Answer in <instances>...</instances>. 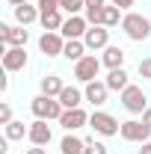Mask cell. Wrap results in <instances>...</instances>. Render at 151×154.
Listing matches in <instances>:
<instances>
[{
    "mask_svg": "<svg viewBox=\"0 0 151 154\" xmlns=\"http://www.w3.org/2000/svg\"><path fill=\"white\" fill-rule=\"evenodd\" d=\"M125 48H119V45H107L104 48V54H101V62L107 65V68H125Z\"/></svg>",
    "mask_w": 151,
    "mask_h": 154,
    "instance_id": "cell-16",
    "label": "cell"
},
{
    "mask_svg": "<svg viewBox=\"0 0 151 154\" xmlns=\"http://www.w3.org/2000/svg\"><path fill=\"white\" fill-rule=\"evenodd\" d=\"M39 24L45 27V33H59V30H62V24H65L62 9H57V12H45V15L39 18Z\"/></svg>",
    "mask_w": 151,
    "mask_h": 154,
    "instance_id": "cell-21",
    "label": "cell"
},
{
    "mask_svg": "<svg viewBox=\"0 0 151 154\" xmlns=\"http://www.w3.org/2000/svg\"><path fill=\"white\" fill-rule=\"evenodd\" d=\"M12 15H15V24H21V27H30V24H36V21L42 18L39 6H30V3L15 6V9H12Z\"/></svg>",
    "mask_w": 151,
    "mask_h": 154,
    "instance_id": "cell-17",
    "label": "cell"
},
{
    "mask_svg": "<svg viewBox=\"0 0 151 154\" xmlns=\"http://www.w3.org/2000/svg\"><path fill=\"white\" fill-rule=\"evenodd\" d=\"M36 6H39L42 15H45V12H57V9H59V0H39Z\"/></svg>",
    "mask_w": 151,
    "mask_h": 154,
    "instance_id": "cell-27",
    "label": "cell"
},
{
    "mask_svg": "<svg viewBox=\"0 0 151 154\" xmlns=\"http://www.w3.org/2000/svg\"><path fill=\"white\" fill-rule=\"evenodd\" d=\"M142 122H145V125H148V128H151V107H148V110H145V113H142Z\"/></svg>",
    "mask_w": 151,
    "mask_h": 154,
    "instance_id": "cell-34",
    "label": "cell"
},
{
    "mask_svg": "<svg viewBox=\"0 0 151 154\" xmlns=\"http://www.w3.org/2000/svg\"><path fill=\"white\" fill-rule=\"evenodd\" d=\"M3 136H6L9 142H18L24 136H30V125H24V122H9V125H3Z\"/></svg>",
    "mask_w": 151,
    "mask_h": 154,
    "instance_id": "cell-23",
    "label": "cell"
},
{
    "mask_svg": "<svg viewBox=\"0 0 151 154\" xmlns=\"http://www.w3.org/2000/svg\"><path fill=\"white\" fill-rule=\"evenodd\" d=\"M30 145H51V139H54V131H51V125L45 122V119H36V122H30Z\"/></svg>",
    "mask_w": 151,
    "mask_h": 154,
    "instance_id": "cell-13",
    "label": "cell"
},
{
    "mask_svg": "<svg viewBox=\"0 0 151 154\" xmlns=\"http://www.w3.org/2000/svg\"><path fill=\"white\" fill-rule=\"evenodd\" d=\"M136 151H139V154H151V139H148V142H142Z\"/></svg>",
    "mask_w": 151,
    "mask_h": 154,
    "instance_id": "cell-33",
    "label": "cell"
},
{
    "mask_svg": "<svg viewBox=\"0 0 151 154\" xmlns=\"http://www.w3.org/2000/svg\"><path fill=\"white\" fill-rule=\"evenodd\" d=\"M24 154H48V148L45 145H33V148H27Z\"/></svg>",
    "mask_w": 151,
    "mask_h": 154,
    "instance_id": "cell-32",
    "label": "cell"
},
{
    "mask_svg": "<svg viewBox=\"0 0 151 154\" xmlns=\"http://www.w3.org/2000/svg\"><path fill=\"white\" fill-rule=\"evenodd\" d=\"M59 151L62 154H86V139H80L74 134H65L59 142Z\"/></svg>",
    "mask_w": 151,
    "mask_h": 154,
    "instance_id": "cell-20",
    "label": "cell"
},
{
    "mask_svg": "<svg viewBox=\"0 0 151 154\" xmlns=\"http://www.w3.org/2000/svg\"><path fill=\"white\" fill-rule=\"evenodd\" d=\"M104 6H107V0H86V9H104Z\"/></svg>",
    "mask_w": 151,
    "mask_h": 154,
    "instance_id": "cell-31",
    "label": "cell"
},
{
    "mask_svg": "<svg viewBox=\"0 0 151 154\" xmlns=\"http://www.w3.org/2000/svg\"><path fill=\"white\" fill-rule=\"evenodd\" d=\"M122 18H125V15H122V9L113 6V3H107V6H104V21H101V24H104V27H119Z\"/></svg>",
    "mask_w": 151,
    "mask_h": 154,
    "instance_id": "cell-24",
    "label": "cell"
},
{
    "mask_svg": "<svg viewBox=\"0 0 151 154\" xmlns=\"http://www.w3.org/2000/svg\"><path fill=\"white\" fill-rule=\"evenodd\" d=\"M59 9L68 12V15H80L86 9V0H59Z\"/></svg>",
    "mask_w": 151,
    "mask_h": 154,
    "instance_id": "cell-25",
    "label": "cell"
},
{
    "mask_svg": "<svg viewBox=\"0 0 151 154\" xmlns=\"http://www.w3.org/2000/svg\"><path fill=\"white\" fill-rule=\"evenodd\" d=\"M110 3H113V6H119L122 12H128V9H131V6L136 3V0H110Z\"/></svg>",
    "mask_w": 151,
    "mask_h": 154,
    "instance_id": "cell-30",
    "label": "cell"
},
{
    "mask_svg": "<svg viewBox=\"0 0 151 154\" xmlns=\"http://www.w3.org/2000/svg\"><path fill=\"white\" fill-rule=\"evenodd\" d=\"M39 51H42L45 57H62V51H65L62 33H42V36H39Z\"/></svg>",
    "mask_w": 151,
    "mask_h": 154,
    "instance_id": "cell-9",
    "label": "cell"
},
{
    "mask_svg": "<svg viewBox=\"0 0 151 154\" xmlns=\"http://www.w3.org/2000/svg\"><path fill=\"white\" fill-rule=\"evenodd\" d=\"M101 65H104L101 57L86 54L80 62H74V77L80 80V83H92V80H98V74H101Z\"/></svg>",
    "mask_w": 151,
    "mask_h": 154,
    "instance_id": "cell-5",
    "label": "cell"
},
{
    "mask_svg": "<svg viewBox=\"0 0 151 154\" xmlns=\"http://www.w3.org/2000/svg\"><path fill=\"white\" fill-rule=\"evenodd\" d=\"M83 101H86V95H83L77 86H65V89L59 92V104H62L65 110H77Z\"/></svg>",
    "mask_w": 151,
    "mask_h": 154,
    "instance_id": "cell-18",
    "label": "cell"
},
{
    "mask_svg": "<svg viewBox=\"0 0 151 154\" xmlns=\"http://www.w3.org/2000/svg\"><path fill=\"white\" fill-rule=\"evenodd\" d=\"M86 51H104L110 45V27H89L86 36H83Z\"/></svg>",
    "mask_w": 151,
    "mask_h": 154,
    "instance_id": "cell-11",
    "label": "cell"
},
{
    "mask_svg": "<svg viewBox=\"0 0 151 154\" xmlns=\"http://www.w3.org/2000/svg\"><path fill=\"white\" fill-rule=\"evenodd\" d=\"M9 122H15V119H12V107L3 101V104H0V125H9Z\"/></svg>",
    "mask_w": 151,
    "mask_h": 154,
    "instance_id": "cell-28",
    "label": "cell"
},
{
    "mask_svg": "<svg viewBox=\"0 0 151 154\" xmlns=\"http://www.w3.org/2000/svg\"><path fill=\"white\" fill-rule=\"evenodd\" d=\"M86 154H107V145L98 139H86Z\"/></svg>",
    "mask_w": 151,
    "mask_h": 154,
    "instance_id": "cell-26",
    "label": "cell"
},
{
    "mask_svg": "<svg viewBox=\"0 0 151 154\" xmlns=\"http://www.w3.org/2000/svg\"><path fill=\"white\" fill-rule=\"evenodd\" d=\"M89 128H92L95 134H101V136H116L119 131H122L119 119H113V116L104 113V110H95V113L89 116Z\"/></svg>",
    "mask_w": 151,
    "mask_h": 154,
    "instance_id": "cell-6",
    "label": "cell"
},
{
    "mask_svg": "<svg viewBox=\"0 0 151 154\" xmlns=\"http://www.w3.org/2000/svg\"><path fill=\"white\" fill-rule=\"evenodd\" d=\"M62 57L71 59V62H80V59L86 57V45H83V38H68V42H65V51H62Z\"/></svg>",
    "mask_w": 151,
    "mask_h": 154,
    "instance_id": "cell-22",
    "label": "cell"
},
{
    "mask_svg": "<svg viewBox=\"0 0 151 154\" xmlns=\"http://www.w3.org/2000/svg\"><path fill=\"white\" fill-rule=\"evenodd\" d=\"M62 89H65V83H62V77H57V74H48V77H42V80H39V92H42V95L59 98Z\"/></svg>",
    "mask_w": 151,
    "mask_h": 154,
    "instance_id": "cell-19",
    "label": "cell"
},
{
    "mask_svg": "<svg viewBox=\"0 0 151 154\" xmlns=\"http://www.w3.org/2000/svg\"><path fill=\"white\" fill-rule=\"evenodd\" d=\"M59 125H62L65 134H74V131H80V128L89 125V113H86L83 107H77V110H65V113L59 116Z\"/></svg>",
    "mask_w": 151,
    "mask_h": 154,
    "instance_id": "cell-8",
    "label": "cell"
},
{
    "mask_svg": "<svg viewBox=\"0 0 151 154\" xmlns=\"http://www.w3.org/2000/svg\"><path fill=\"white\" fill-rule=\"evenodd\" d=\"M6 3H9V6H12V9H15V6H24V3H27V0H6Z\"/></svg>",
    "mask_w": 151,
    "mask_h": 154,
    "instance_id": "cell-35",
    "label": "cell"
},
{
    "mask_svg": "<svg viewBox=\"0 0 151 154\" xmlns=\"http://www.w3.org/2000/svg\"><path fill=\"white\" fill-rule=\"evenodd\" d=\"M104 83H107L110 92H125V89L131 86V80H128V71H125V68H110L107 77H104Z\"/></svg>",
    "mask_w": 151,
    "mask_h": 154,
    "instance_id": "cell-15",
    "label": "cell"
},
{
    "mask_svg": "<svg viewBox=\"0 0 151 154\" xmlns=\"http://www.w3.org/2000/svg\"><path fill=\"white\" fill-rule=\"evenodd\" d=\"M136 71H139V77L151 80V57L148 59H139V68H136Z\"/></svg>",
    "mask_w": 151,
    "mask_h": 154,
    "instance_id": "cell-29",
    "label": "cell"
},
{
    "mask_svg": "<svg viewBox=\"0 0 151 154\" xmlns=\"http://www.w3.org/2000/svg\"><path fill=\"white\" fill-rule=\"evenodd\" d=\"M30 110H33V116H36V119H45V122H59V116L65 113V107L59 104V98L42 95V92L30 101Z\"/></svg>",
    "mask_w": 151,
    "mask_h": 154,
    "instance_id": "cell-1",
    "label": "cell"
},
{
    "mask_svg": "<svg viewBox=\"0 0 151 154\" xmlns=\"http://www.w3.org/2000/svg\"><path fill=\"white\" fill-rule=\"evenodd\" d=\"M122 95V107L128 110V113L133 116H142L145 110H148V95H145V89L142 86H136V83H131L125 92H119Z\"/></svg>",
    "mask_w": 151,
    "mask_h": 154,
    "instance_id": "cell-3",
    "label": "cell"
},
{
    "mask_svg": "<svg viewBox=\"0 0 151 154\" xmlns=\"http://www.w3.org/2000/svg\"><path fill=\"white\" fill-rule=\"evenodd\" d=\"M122 30L131 42H145V38H151V21L139 12H128L122 18Z\"/></svg>",
    "mask_w": 151,
    "mask_h": 154,
    "instance_id": "cell-2",
    "label": "cell"
},
{
    "mask_svg": "<svg viewBox=\"0 0 151 154\" xmlns=\"http://www.w3.org/2000/svg\"><path fill=\"white\" fill-rule=\"evenodd\" d=\"M3 71L9 74V71H21V68H27V48H6L3 51Z\"/></svg>",
    "mask_w": 151,
    "mask_h": 154,
    "instance_id": "cell-12",
    "label": "cell"
},
{
    "mask_svg": "<svg viewBox=\"0 0 151 154\" xmlns=\"http://www.w3.org/2000/svg\"><path fill=\"white\" fill-rule=\"evenodd\" d=\"M86 30H89V21H86V15H68L59 33H62V38L68 42V38H83V36H86Z\"/></svg>",
    "mask_w": 151,
    "mask_h": 154,
    "instance_id": "cell-10",
    "label": "cell"
},
{
    "mask_svg": "<svg viewBox=\"0 0 151 154\" xmlns=\"http://www.w3.org/2000/svg\"><path fill=\"white\" fill-rule=\"evenodd\" d=\"M0 42H6L9 48H27L30 33H27V27H21V24H6V21H0Z\"/></svg>",
    "mask_w": 151,
    "mask_h": 154,
    "instance_id": "cell-7",
    "label": "cell"
},
{
    "mask_svg": "<svg viewBox=\"0 0 151 154\" xmlns=\"http://www.w3.org/2000/svg\"><path fill=\"white\" fill-rule=\"evenodd\" d=\"M119 136H122L125 142H136V145H142V142H148V139H151V128L142 122V119H128V122H122Z\"/></svg>",
    "mask_w": 151,
    "mask_h": 154,
    "instance_id": "cell-4",
    "label": "cell"
},
{
    "mask_svg": "<svg viewBox=\"0 0 151 154\" xmlns=\"http://www.w3.org/2000/svg\"><path fill=\"white\" fill-rule=\"evenodd\" d=\"M83 95H86V101H89L95 110H98L101 104H107V95H110V89H107V83H104V80H92V83H86Z\"/></svg>",
    "mask_w": 151,
    "mask_h": 154,
    "instance_id": "cell-14",
    "label": "cell"
}]
</instances>
